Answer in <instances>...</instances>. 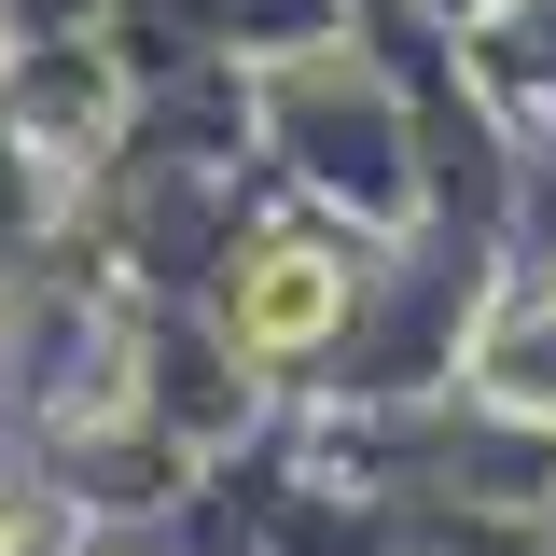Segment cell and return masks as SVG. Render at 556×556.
<instances>
[{
  "label": "cell",
  "mask_w": 556,
  "mask_h": 556,
  "mask_svg": "<svg viewBox=\"0 0 556 556\" xmlns=\"http://www.w3.org/2000/svg\"><path fill=\"white\" fill-rule=\"evenodd\" d=\"M348 320V251H320V237H251L237 251V278H223V348L237 362H306V348H334Z\"/></svg>",
  "instance_id": "obj_1"
}]
</instances>
